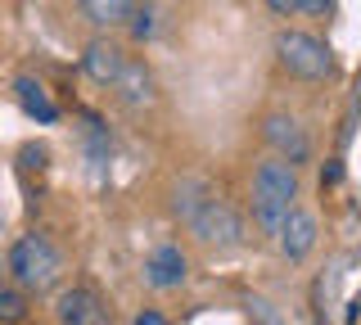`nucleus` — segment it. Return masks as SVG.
Returning <instances> with one entry per match:
<instances>
[{"label":"nucleus","mask_w":361,"mask_h":325,"mask_svg":"<svg viewBox=\"0 0 361 325\" xmlns=\"http://www.w3.org/2000/svg\"><path fill=\"white\" fill-rule=\"evenodd\" d=\"M5 271H9V285H18L23 294H45V289H54L59 276H63V253L54 249L50 235L27 231L9 244Z\"/></svg>","instance_id":"nucleus-1"},{"label":"nucleus","mask_w":361,"mask_h":325,"mask_svg":"<svg viewBox=\"0 0 361 325\" xmlns=\"http://www.w3.org/2000/svg\"><path fill=\"white\" fill-rule=\"evenodd\" d=\"M298 167L285 163V159H262L253 172V221L262 226L267 235H276L280 226H285V217L298 204Z\"/></svg>","instance_id":"nucleus-2"},{"label":"nucleus","mask_w":361,"mask_h":325,"mask_svg":"<svg viewBox=\"0 0 361 325\" xmlns=\"http://www.w3.org/2000/svg\"><path fill=\"white\" fill-rule=\"evenodd\" d=\"M276 59L289 77H302V82H325L334 73V54L321 37L312 32H280L276 37Z\"/></svg>","instance_id":"nucleus-3"},{"label":"nucleus","mask_w":361,"mask_h":325,"mask_svg":"<svg viewBox=\"0 0 361 325\" xmlns=\"http://www.w3.org/2000/svg\"><path fill=\"white\" fill-rule=\"evenodd\" d=\"M190 231H195V240L203 244V249H235V244L244 240L240 212L226 204V199H217V195H212L208 204L190 217Z\"/></svg>","instance_id":"nucleus-4"},{"label":"nucleus","mask_w":361,"mask_h":325,"mask_svg":"<svg viewBox=\"0 0 361 325\" xmlns=\"http://www.w3.org/2000/svg\"><path fill=\"white\" fill-rule=\"evenodd\" d=\"M54 312H59V325H109V321H113L109 302L99 298L90 285H73V289H63L59 302H54Z\"/></svg>","instance_id":"nucleus-5"},{"label":"nucleus","mask_w":361,"mask_h":325,"mask_svg":"<svg viewBox=\"0 0 361 325\" xmlns=\"http://www.w3.org/2000/svg\"><path fill=\"white\" fill-rule=\"evenodd\" d=\"M262 140L276 149V159H285V163H293V167H298V163L312 154L307 131H302L298 118H289V114H267V118H262Z\"/></svg>","instance_id":"nucleus-6"},{"label":"nucleus","mask_w":361,"mask_h":325,"mask_svg":"<svg viewBox=\"0 0 361 325\" xmlns=\"http://www.w3.org/2000/svg\"><path fill=\"white\" fill-rule=\"evenodd\" d=\"M190 276V262L180 253V244H158L145 257V285L149 289H180Z\"/></svg>","instance_id":"nucleus-7"},{"label":"nucleus","mask_w":361,"mask_h":325,"mask_svg":"<svg viewBox=\"0 0 361 325\" xmlns=\"http://www.w3.org/2000/svg\"><path fill=\"white\" fill-rule=\"evenodd\" d=\"M82 68H86L90 82L113 86L122 77V68H127V50H122L118 41H109V37H95L86 46V54H82Z\"/></svg>","instance_id":"nucleus-8"},{"label":"nucleus","mask_w":361,"mask_h":325,"mask_svg":"<svg viewBox=\"0 0 361 325\" xmlns=\"http://www.w3.org/2000/svg\"><path fill=\"white\" fill-rule=\"evenodd\" d=\"M316 217L307 208H293L289 217H285V226L276 231V244H280V253L289 257V262H302V257H307L312 249H316Z\"/></svg>","instance_id":"nucleus-9"},{"label":"nucleus","mask_w":361,"mask_h":325,"mask_svg":"<svg viewBox=\"0 0 361 325\" xmlns=\"http://www.w3.org/2000/svg\"><path fill=\"white\" fill-rule=\"evenodd\" d=\"M113 91H118L122 109H149L154 104V73L145 68V59H127V68L113 82Z\"/></svg>","instance_id":"nucleus-10"},{"label":"nucleus","mask_w":361,"mask_h":325,"mask_svg":"<svg viewBox=\"0 0 361 325\" xmlns=\"http://www.w3.org/2000/svg\"><path fill=\"white\" fill-rule=\"evenodd\" d=\"M208 199H212V185L203 181V176H180V181L172 185V212L185 221V226H190V217H195Z\"/></svg>","instance_id":"nucleus-11"},{"label":"nucleus","mask_w":361,"mask_h":325,"mask_svg":"<svg viewBox=\"0 0 361 325\" xmlns=\"http://www.w3.org/2000/svg\"><path fill=\"white\" fill-rule=\"evenodd\" d=\"M82 149H86V163H90V176L104 181L109 172V127L99 118H86V131H82Z\"/></svg>","instance_id":"nucleus-12"},{"label":"nucleus","mask_w":361,"mask_h":325,"mask_svg":"<svg viewBox=\"0 0 361 325\" xmlns=\"http://www.w3.org/2000/svg\"><path fill=\"white\" fill-rule=\"evenodd\" d=\"M14 95H18V104H23L27 118H37V122H54V118H59V109L50 104V95H45V86L37 82V77H18Z\"/></svg>","instance_id":"nucleus-13"},{"label":"nucleus","mask_w":361,"mask_h":325,"mask_svg":"<svg viewBox=\"0 0 361 325\" xmlns=\"http://www.w3.org/2000/svg\"><path fill=\"white\" fill-rule=\"evenodd\" d=\"M82 14L95 27H118L135 14V0H82Z\"/></svg>","instance_id":"nucleus-14"},{"label":"nucleus","mask_w":361,"mask_h":325,"mask_svg":"<svg viewBox=\"0 0 361 325\" xmlns=\"http://www.w3.org/2000/svg\"><path fill=\"white\" fill-rule=\"evenodd\" d=\"M27 312H32L27 294L18 285H9V280H0V325H23Z\"/></svg>","instance_id":"nucleus-15"},{"label":"nucleus","mask_w":361,"mask_h":325,"mask_svg":"<svg viewBox=\"0 0 361 325\" xmlns=\"http://www.w3.org/2000/svg\"><path fill=\"white\" fill-rule=\"evenodd\" d=\"M154 27H158V23H154V9H149V5L131 14V37H135V41H149V37H154Z\"/></svg>","instance_id":"nucleus-16"},{"label":"nucleus","mask_w":361,"mask_h":325,"mask_svg":"<svg viewBox=\"0 0 361 325\" xmlns=\"http://www.w3.org/2000/svg\"><path fill=\"white\" fill-rule=\"evenodd\" d=\"M23 167H45V159H50V154H45V145H23Z\"/></svg>","instance_id":"nucleus-17"},{"label":"nucleus","mask_w":361,"mask_h":325,"mask_svg":"<svg viewBox=\"0 0 361 325\" xmlns=\"http://www.w3.org/2000/svg\"><path fill=\"white\" fill-rule=\"evenodd\" d=\"M267 9H271V14H280V18H289V14H298V9H302V0H267Z\"/></svg>","instance_id":"nucleus-18"},{"label":"nucleus","mask_w":361,"mask_h":325,"mask_svg":"<svg viewBox=\"0 0 361 325\" xmlns=\"http://www.w3.org/2000/svg\"><path fill=\"white\" fill-rule=\"evenodd\" d=\"M131 325H172V321H167L158 307H145V312H135V321H131Z\"/></svg>","instance_id":"nucleus-19"},{"label":"nucleus","mask_w":361,"mask_h":325,"mask_svg":"<svg viewBox=\"0 0 361 325\" xmlns=\"http://www.w3.org/2000/svg\"><path fill=\"white\" fill-rule=\"evenodd\" d=\"M338 181H343V167H338V159H334V163L321 172V185H338Z\"/></svg>","instance_id":"nucleus-20"},{"label":"nucleus","mask_w":361,"mask_h":325,"mask_svg":"<svg viewBox=\"0 0 361 325\" xmlns=\"http://www.w3.org/2000/svg\"><path fill=\"white\" fill-rule=\"evenodd\" d=\"M302 9H307V14H330L334 0H302Z\"/></svg>","instance_id":"nucleus-21"}]
</instances>
